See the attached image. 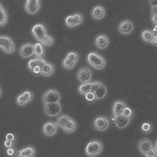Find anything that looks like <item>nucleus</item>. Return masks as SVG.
Listing matches in <instances>:
<instances>
[{
	"label": "nucleus",
	"instance_id": "nucleus-29",
	"mask_svg": "<svg viewBox=\"0 0 157 157\" xmlns=\"http://www.w3.org/2000/svg\"><path fill=\"white\" fill-rule=\"evenodd\" d=\"M152 129H153V127L152 125L150 122H144L141 125V127H140V129L143 133L148 134L152 132Z\"/></svg>",
	"mask_w": 157,
	"mask_h": 157
},
{
	"label": "nucleus",
	"instance_id": "nucleus-31",
	"mask_svg": "<svg viewBox=\"0 0 157 157\" xmlns=\"http://www.w3.org/2000/svg\"><path fill=\"white\" fill-rule=\"evenodd\" d=\"M54 39L53 37L51 35H47L45 36L43 40H41V44L43 45H44V46H47V47H51L54 44Z\"/></svg>",
	"mask_w": 157,
	"mask_h": 157
},
{
	"label": "nucleus",
	"instance_id": "nucleus-9",
	"mask_svg": "<svg viewBox=\"0 0 157 157\" xmlns=\"http://www.w3.org/2000/svg\"><path fill=\"white\" fill-rule=\"evenodd\" d=\"M93 126L94 129L100 132L105 131L109 126V121L105 116H99L94 120Z\"/></svg>",
	"mask_w": 157,
	"mask_h": 157
},
{
	"label": "nucleus",
	"instance_id": "nucleus-40",
	"mask_svg": "<svg viewBox=\"0 0 157 157\" xmlns=\"http://www.w3.org/2000/svg\"><path fill=\"white\" fill-rule=\"evenodd\" d=\"M15 143H16V142L5 140L3 142V146L6 148H12V147H15Z\"/></svg>",
	"mask_w": 157,
	"mask_h": 157
},
{
	"label": "nucleus",
	"instance_id": "nucleus-24",
	"mask_svg": "<svg viewBox=\"0 0 157 157\" xmlns=\"http://www.w3.org/2000/svg\"><path fill=\"white\" fill-rule=\"evenodd\" d=\"M70 119V117L67 115H66V114L60 115L56 119V123L57 126L60 127L62 129H63V128L65 127L66 125H67V123Z\"/></svg>",
	"mask_w": 157,
	"mask_h": 157
},
{
	"label": "nucleus",
	"instance_id": "nucleus-33",
	"mask_svg": "<svg viewBox=\"0 0 157 157\" xmlns=\"http://www.w3.org/2000/svg\"><path fill=\"white\" fill-rule=\"evenodd\" d=\"M7 13L6 9L0 11V26H3L7 23Z\"/></svg>",
	"mask_w": 157,
	"mask_h": 157
},
{
	"label": "nucleus",
	"instance_id": "nucleus-26",
	"mask_svg": "<svg viewBox=\"0 0 157 157\" xmlns=\"http://www.w3.org/2000/svg\"><path fill=\"white\" fill-rule=\"evenodd\" d=\"M141 39L143 40L146 43H151L152 39H153V37L155 36L153 33L152 32L150 29H144L141 33Z\"/></svg>",
	"mask_w": 157,
	"mask_h": 157
},
{
	"label": "nucleus",
	"instance_id": "nucleus-14",
	"mask_svg": "<svg viewBox=\"0 0 157 157\" xmlns=\"http://www.w3.org/2000/svg\"><path fill=\"white\" fill-rule=\"evenodd\" d=\"M35 154V148L32 145H29L17 151L15 157H34Z\"/></svg>",
	"mask_w": 157,
	"mask_h": 157
},
{
	"label": "nucleus",
	"instance_id": "nucleus-45",
	"mask_svg": "<svg viewBox=\"0 0 157 157\" xmlns=\"http://www.w3.org/2000/svg\"><path fill=\"white\" fill-rule=\"evenodd\" d=\"M157 10H156V7H152L151 10V14L152 15H157V12H156Z\"/></svg>",
	"mask_w": 157,
	"mask_h": 157
},
{
	"label": "nucleus",
	"instance_id": "nucleus-4",
	"mask_svg": "<svg viewBox=\"0 0 157 157\" xmlns=\"http://www.w3.org/2000/svg\"><path fill=\"white\" fill-rule=\"evenodd\" d=\"M31 32L36 40H38L39 43H40L44 37L47 35V29L46 26L44 23H41L35 24L33 27Z\"/></svg>",
	"mask_w": 157,
	"mask_h": 157
},
{
	"label": "nucleus",
	"instance_id": "nucleus-30",
	"mask_svg": "<svg viewBox=\"0 0 157 157\" xmlns=\"http://www.w3.org/2000/svg\"><path fill=\"white\" fill-rule=\"evenodd\" d=\"M62 65H63V67L65 69L71 70L75 67L76 63H74V62L68 59H67V57H65L63 61V63H62Z\"/></svg>",
	"mask_w": 157,
	"mask_h": 157
},
{
	"label": "nucleus",
	"instance_id": "nucleus-43",
	"mask_svg": "<svg viewBox=\"0 0 157 157\" xmlns=\"http://www.w3.org/2000/svg\"><path fill=\"white\" fill-rule=\"evenodd\" d=\"M151 21L155 25H156L157 23V15H151Z\"/></svg>",
	"mask_w": 157,
	"mask_h": 157
},
{
	"label": "nucleus",
	"instance_id": "nucleus-22",
	"mask_svg": "<svg viewBox=\"0 0 157 157\" xmlns=\"http://www.w3.org/2000/svg\"><path fill=\"white\" fill-rule=\"evenodd\" d=\"M77 127V124L76 121L74 119L70 117V119L67 122V125L63 128V131L67 133H72L73 132L75 131Z\"/></svg>",
	"mask_w": 157,
	"mask_h": 157
},
{
	"label": "nucleus",
	"instance_id": "nucleus-23",
	"mask_svg": "<svg viewBox=\"0 0 157 157\" xmlns=\"http://www.w3.org/2000/svg\"><path fill=\"white\" fill-rule=\"evenodd\" d=\"M44 53V48L41 43L38 42L34 44V55L36 58H43Z\"/></svg>",
	"mask_w": 157,
	"mask_h": 157
},
{
	"label": "nucleus",
	"instance_id": "nucleus-7",
	"mask_svg": "<svg viewBox=\"0 0 157 157\" xmlns=\"http://www.w3.org/2000/svg\"><path fill=\"white\" fill-rule=\"evenodd\" d=\"M33 94L31 90H25L21 94H19L16 98V104L19 106L25 105L33 100Z\"/></svg>",
	"mask_w": 157,
	"mask_h": 157
},
{
	"label": "nucleus",
	"instance_id": "nucleus-44",
	"mask_svg": "<svg viewBox=\"0 0 157 157\" xmlns=\"http://www.w3.org/2000/svg\"><path fill=\"white\" fill-rule=\"evenodd\" d=\"M151 43H152L153 45H155V46H156L157 44V36H155L153 37V39H152Z\"/></svg>",
	"mask_w": 157,
	"mask_h": 157
},
{
	"label": "nucleus",
	"instance_id": "nucleus-17",
	"mask_svg": "<svg viewBox=\"0 0 157 157\" xmlns=\"http://www.w3.org/2000/svg\"><path fill=\"white\" fill-rule=\"evenodd\" d=\"M109 44V39L108 36L104 34H101L97 36L95 39V44L99 49H105Z\"/></svg>",
	"mask_w": 157,
	"mask_h": 157
},
{
	"label": "nucleus",
	"instance_id": "nucleus-5",
	"mask_svg": "<svg viewBox=\"0 0 157 157\" xmlns=\"http://www.w3.org/2000/svg\"><path fill=\"white\" fill-rule=\"evenodd\" d=\"M0 48L7 54L13 53L15 49L13 41L8 36H0Z\"/></svg>",
	"mask_w": 157,
	"mask_h": 157
},
{
	"label": "nucleus",
	"instance_id": "nucleus-37",
	"mask_svg": "<svg viewBox=\"0 0 157 157\" xmlns=\"http://www.w3.org/2000/svg\"><path fill=\"white\" fill-rule=\"evenodd\" d=\"M65 24L66 25H67L68 27L69 28H73V27H75V23H74V19L72 17V15H68L67 16V17L65 19Z\"/></svg>",
	"mask_w": 157,
	"mask_h": 157
},
{
	"label": "nucleus",
	"instance_id": "nucleus-15",
	"mask_svg": "<svg viewBox=\"0 0 157 157\" xmlns=\"http://www.w3.org/2000/svg\"><path fill=\"white\" fill-rule=\"evenodd\" d=\"M154 147L151 140L147 138H143L138 143V149L141 155H144L148 150Z\"/></svg>",
	"mask_w": 157,
	"mask_h": 157
},
{
	"label": "nucleus",
	"instance_id": "nucleus-8",
	"mask_svg": "<svg viewBox=\"0 0 157 157\" xmlns=\"http://www.w3.org/2000/svg\"><path fill=\"white\" fill-rule=\"evenodd\" d=\"M76 76L80 83L86 84L90 82V80L92 79V73L89 68L82 67L78 71Z\"/></svg>",
	"mask_w": 157,
	"mask_h": 157
},
{
	"label": "nucleus",
	"instance_id": "nucleus-13",
	"mask_svg": "<svg viewBox=\"0 0 157 157\" xmlns=\"http://www.w3.org/2000/svg\"><path fill=\"white\" fill-rule=\"evenodd\" d=\"M19 55L23 58H29L34 55V44L27 43L23 44L19 48Z\"/></svg>",
	"mask_w": 157,
	"mask_h": 157
},
{
	"label": "nucleus",
	"instance_id": "nucleus-27",
	"mask_svg": "<svg viewBox=\"0 0 157 157\" xmlns=\"http://www.w3.org/2000/svg\"><path fill=\"white\" fill-rule=\"evenodd\" d=\"M92 82H88V83L86 84H81L78 88V92L81 95H84L91 91V87H92Z\"/></svg>",
	"mask_w": 157,
	"mask_h": 157
},
{
	"label": "nucleus",
	"instance_id": "nucleus-16",
	"mask_svg": "<svg viewBox=\"0 0 157 157\" xmlns=\"http://www.w3.org/2000/svg\"><path fill=\"white\" fill-rule=\"evenodd\" d=\"M105 9L101 5H98L93 7L91 11V15L92 17L97 21L102 20L105 16Z\"/></svg>",
	"mask_w": 157,
	"mask_h": 157
},
{
	"label": "nucleus",
	"instance_id": "nucleus-20",
	"mask_svg": "<svg viewBox=\"0 0 157 157\" xmlns=\"http://www.w3.org/2000/svg\"><path fill=\"white\" fill-rule=\"evenodd\" d=\"M115 118V126H117L119 129H124L129 125L131 119H127L123 117L122 115H117L114 116Z\"/></svg>",
	"mask_w": 157,
	"mask_h": 157
},
{
	"label": "nucleus",
	"instance_id": "nucleus-3",
	"mask_svg": "<svg viewBox=\"0 0 157 157\" xmlns=\"http://www.w3.org/2000/svg\"><path fill=\"white\" fill-rule=\"evenodd\" d=\"M42 99L44 104L59 103L60 100V94L55 89H49L43 94Z\"/></svg>",
	"mask_w": 157,
	"mask_h": 157
},
{
	"label": "nucleus",
	"instance_id": "nucleus-34",
	"mask_svg": "<svg viewBox=\"0 0 157 157\" xmlns=\"http://www.w3.org/2000/svg\"><path fill=\"white\" fill-rule=\"evenodd\" d=\"M66 57H67V59H68L69 60H72L76 63V62H78V60H79V55H78V52H76L75 51L69 52L67 54V55Z\"/></svg>",
	"mask_w": 157,
	"mask_h": 157
},
{
	"label": "nucleus",
	"instance_id": "nucleus-46",
	"mask_svg": "<svg viewBox=\"0 0 157 157\" xmlns=\"http://www.w3.org/2000/svg\"><path fill=\"white\" fill-rule=\"evenodd\" d=\"M157 25H155V27L153 28V29L152 30H151L152 31V32L153 33V34L155 35V36H156V35H157Z\"/></svg>",
	"mask_w": 157,
	"mask_h": 157
},
{
	"label": "nucleus",
	"instance_id": "nucleus-21",
	"mask_svg": "<svg viewBox=\"0 0 157 157\" xmlns=\"http://www.w3.org/2000/svg\"><path fill=\"white\" fill-rule=\"evenodd\" d=\"M55 72V66L51 63H47L44 64V67L42 68L41 71V75L43 76L48 77L51 76Z\"/></svg>",
	"mask_w": 157,
	"mask_h": 157
},
{
	"label": "nucleus",
	"instance_id": "nucleus-25",
	"mask_svg": "<svg viewBox=\"0 0 157 157\" xmlns=\"http://www.w3.org/2000/svg\"><path fill=\"white\" fill-rule=\"evenodd\" d=\"M94 93H95V95H96V98L97 100H101L102 99H104L106 96L107 93V90L105 86L103 84Z\"/></svg>",
	"mask_w": 157,
	"mask_h": 157
},
{
	"label": "nucleus",
	"instance_id": "nucleus-2",
	"mask_svg": "<svg viewBox=\"0 0 157 157\" xmlns=\"http://www.w3.org/2000/svg\"><path fill=\"white\" fill-rule=\"evenodd\" d=\"M88 63L96 70H102L106 65L105 59L96 52H90L87 56Z\"/></svg>",
	"mask_w": 157,
	"mask_h": 157
},
{
	"label": "nucleus",
	"instance_id": "nucleus-48",
	"mask_svg": "<svg viewBox=\"0 0 157 157\" xmlns=\"http://www.w3.org/2000/svg\"><path fill=\"white\" fill-rule=\"evenodd\" d=\"M3 9H4L3 8V6L2 5V3H0V11H2Z\"/></svg>",
	"mask_w": 157,
	"mask_h": 157
},
{
	"label": "nucleus",
	"instance_id": "nucleus-11",
	"mask_svg": "<svg viewBox=\"0 0 157 157\" xmlns=\"http://www.w3.org/2000/svg\"><path fill=\"white\" fill-rule=\"evenodd\" d=\"M58 131V126L56 123L54 121H47L44 123L42 127L43 133L46 137H53Z\"/></svg>",
	"mask_w": 157,
	"mask_h": 157
},
{
	"label": "nucleus",
	"instance_id": "nucleus-10",
	"mask_svg": "<svg viewBox=\"0 0 157 157\" xmlns=\"http://www.w3.org/2000/svg\"><path fill=\"white\" fill-rule=\"evenodd\" d=\"M134 29V24L130 20L124 19L118 25V31L121 34L127 35L131 34Z\"/></svg>",
	"mask_w": 157,
	"mask_h": 157
},
{
	"label": "nucleus",
	"instance_id": "nucleus-35",
	"mask_svg": "<svg viewBox=\"0 0 157 157\" xmlns=\"http://www.w3.org/2000/svg\"><path fill=\"white\" fill-rule=\"evenodd\" d=\"M84 97H85V100L90 103H94L97 100L95 93L92 92V91H90V92L86 93L84 95Z\"/></svg>",
	"mask_w": 157,
	"mask_h": 157
},
{
	"label": "nucleus",
	"instance_id": "nucleus-19",
	"mask_svg": "<svg viewBox=\"0 0 157 157\" xmlns=\"http://www.w3.org/2000/svg\"><path fill=\"white\" fill-rule=\"evenodd\" d=\"M47 63V61L44 59L43 58H35L29 61L27 64V67L31 71L34 67L39 66L40 68H43L44 64Z\"/></svg>",
	"mask_w": 157,
	"mask_h": 157
},
{
	"label": "nucleus",
	"instance_id": "nucleus-42",
	"mask_svg": "<svg viewBox=\"0 0 157 157\" xmlns=\"http://www.w3.org/2000/svg\"><path fill=\"white\" fill-rule=\"evenodd\" d=\"M41 71H42V68H40V67H39V66L34 67L31 70L32 73L34 74L35 75H36V76L41 75Z\"/></svg>",
	"mask_w": 157,
	"mask_h": 157
},
{
	"label": "nucleus",
	"instance_id": "nucleus-1",
	"mask_svg": "<svg viewBox=\"0 0 157 157\" xmlns=\"http://www.w3.org/2000/svg\"><path fill=\"white\" fill-rule=\"evenodd\" d=\"M103 144L99 140H92L86 144L85 155L88 157H95L101 153Z\"/></svg>",
	"mask_w": 157,
	"mask_h": 157
},
{
	"label": "nucleus",
	"instance_id": "nucleus-6",
	"mask_svg": "<svg viewBox=\"0 0 157 157\" xmlns=\"http://www.w3.org/2000/svg\"><path fill=\"white\" fill-rule=\"evenodd\" d=\"M61 105L59 103L44 104V111L45 114L49 117H56L61 112Z\"/></svg>",
	"mask_w": 157,
	"mask_h": 157
},
{
	"label": "nucleus",
	"instance_id": "nucleus-49",
	"mask_svg": "<svg viewBox=\"0 0 157 157\" xmlns=\"http://www.w3.org/2000/svg\"><path fill=\"white\" fill-rule=\"evenodd\" d=\"M2 90L1 87H0V96H1V95H2Z\"/></svg>",
	"mask_w": 157,
	"mask_h": 157
},
{
	"label": "nucleus",
	"instance_id": "nucleus-18",
	"mask_svg": "<svg viewBox=\"0 0 157 157\" xmlns=\"http://www.w3.org/2000/svg\"><path fill=\"white\" fill-rule=\"evenodd\" d=\"M127 106V104L125 101L122 100H117L115 101L112 105V113L113 116H117L121 115L122 111L125 107Z\"/></svg>",
	"mask_w": 157,
	"mask_h": 157
},
{
	"label": "nucleus",
	"instance_id": "nucleus-28",
	"mask_svg": "<svg viewBox=\"0 0 157 157\" xmlns=\"http://www.w3.org/2000/svg\"><path fill=\"white\" fill-rule=\"evenodd\" d=\"M121 115L123 117H125L127 119H131L132 118H133V115H134L133 110V109L131 108V107H130L127 105L125 107V108L123 109V110L122 111Z\"/></svg>",
	"mask_w": 157,
	"mask_h": 157
},
{
	"label": "nucleus",
	"instance_id": "nucleus-39",
	"mask_svg": "<svg viewBox=\"0 0 157 157\" xmlns=\"http://www.w3.org/2000/svg\"><path fill=\"white\" fill-rule=\"evenodd\" d=\"M103 84L100 81H95L92 82V87H91V91L93 92H95L100 87V86Z\"/></svg>",
	"mask_w": 157,
	"mask_h": 157
},
{
	"label": "nucleus",
	"instance_id": "nucleus-47",
	"mask_svg": "<svg viewBox=\"0 0 157 157\" xmlns=\"http://www.w3.org/2000/svg\"><path fill=\"white\" fill-rule=\"evenodd\" d=\"M111 121H112L113 125H115V117H114V116H112V117H111Z\"/></svg>",
	"mask_w": 157,
	"mask_h": 157
},
{
	"label": "nucleus",
	"instance_id": "nucleus-36",
	"mask_svg": "<svg viewBox=\"0 0 157 157\" xmlns=\"http://www.w3.org/2000/svg\"><path fill=\"white\" fill-rule=\"evenodd\" d=\"M143 157H157V150H156V146L151 148L148 150L147 152H145L143 155Z\"/></svg>",
	"mask_w": 157,
	"mask_h": 157
},
{
	"label": "nucleus",
	"instance_id": "nucleus-12",
	"mask_svg": "<svg viewBox=\"0 0 157 157\" xmlns=\"http://www.w3.org/2000/svg\"><path fill=\"white\" fill-rule=\"evenodd\" d=\"M40 7V1L39 0H27L25 4V10L27 13L35 15L37 13Z\"/></svg>",
	"mask_w": 157,
	"mask_h": 157
},
{
	"label": "nucleus",
	"instance_id": "nucleus-38",
	"mask_svg": "<svg viewBox=\"0 0 157 157\" xmlns=\"http://www.w3.org/2000/svg\"><path fill=\"white\" fill-rule=\"evenodd\" d=\"M17 150H16L15 147H12L10 148H6V155L9 157H15L16 153H17Z\"/></svg>",
	"mask_w": 157,
	"mask_h": 157
},
{
	"label": "nucleus",
	"instance_id": "nucleus-32",
	"mask_svg": "<svg viewBox=\"0 0 157 157\" xmlns=\"http://www.w3.org/2000/svg\"><path fill=\"white\" fill-rule=\"evenodd\" d=\"M72 15V17L74 19V23H75L76 27L82 24V22H83L84 16L82 14H81L80 13H76Z\"/></svg>",
	"mask_w": 157,
	"mask_h": 157
},
{
	"label": "nucleus",
	"instance_id": "nucleus-41",
	"mask_svg": "<svg viewBox=\"0 0 157 157\" xmlns=\"http://www.w3.org/2000/svg\"><path fill=\"white\" fill-rule=\"evenodd\" d=\"M6 140H10V141L16 142V140H17V138H16V136L13 133H8L6 135Z\"/></svg>",
	"mask_w": 157,
	"mask_h": 157
}]
</instances>
